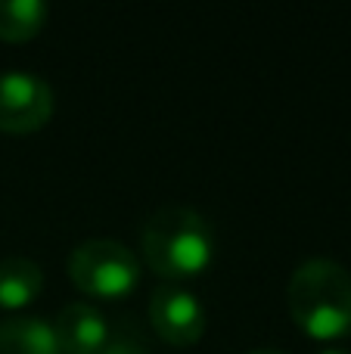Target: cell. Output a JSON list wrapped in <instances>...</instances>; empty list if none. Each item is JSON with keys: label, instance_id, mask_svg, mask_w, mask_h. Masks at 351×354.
<instances>
[{"label": "cell", "instance_id": "obj_1", "mask_svg": "<svg viewBox=\"0 0 351 354\" xmlns=\"http://www.w3.org/2000/svg\"><path fill=\"white\" fill-rule=\"evenodd\" d=\"M143 258L168 283L202 274L215 255L211 224L190 205H162L146 218L140 233Z\"/></svg>", "mask_w": 351, "mask_h": 354}, {"label": "cell", "instance_id": "obj_2", "mask_svg": "<svg viewBox=\"0 0 351 354\" xmlns=\"http://www.w3.org/2000/svg\"><path fill=\"white\" fill-rule=\"evenodd\" d=\"M290 314L311 339L351 333V274L333 258H308L290 277Z\"/></svg>", "mask_w": 351, "mask_h": 354}, {"label": "cell", "instance_id": "obj_3", "mask_svg": "<svg viewBox=\"0 0 351 354\" xmlns=\"http://www.w3.org/2000/svg\"><path fill=\"white\" fill-rule=\"evenodd\" d=\"M68 277L93 299H122L140 280V261L118 239L91 236L68 255Z\"/></svg>", "mask_w": 351, "mask_h": 354}, {"label": "cell", "instance_id": "obj_4", "mask_svg": "<svg viewBox=\"0 0 351 354\" xmlns=\"http://www.w3.org/2000/svg\"><path fill=\"white\" fill-rule=\"evenodd\" d=\"M53 115V87L37 72L6 68L0 72V131L25 134L37 131Z\"/></svg>", "mask_w": 351, "mask_h": 354}, {"label": "cell", "instance_id": "obj_5", "mask_svg": "<svg viewBox=\"0 0 351 354\" xmlns=\"http://www.w3.org/2000/svg\"><path fill=\"white\" fill-rule=\"evenodd\" d=\"M149 324L168 345H193L205 330V308L180 283H159L149 295Z\"/></svg>", "mask_w": 351, "mask_h": 354}, {"label": "cell", "instance_id": "obj_6", "mask_svg": "<svg viewBox=\"0 0 351 354\" xmlns=\"http://www.w3.org/2000/svg\"><path fill=\"white\" fill-rule=\"evenodd\" d=\"M62 354H99L109 339V320L91 301H72L53 324Z\"/></svg>", "mask_w": 351, "mask_h": 354}, {"label": "cell", "instance_id": "obj_7", "mask_svg": "<svg viewBox=\"0 0 351 354\" xmlns=\"http://www.w3.org/2000/svg\"><path fill=\"white\" fill-rule=\"evenodd\" d=\"M0 354H62L50 320L37 314H12L0 320Z\"/></svg>", "mask_w": 351, "mask_h": 354}, {"label": "cell", "instance_id": "obj_8", "mask_svg": "<svg viewBox=\"0 0 351 354\" xmlns=\"http://www.w3.org/2000/svg\"><path fill=\"white\" fill-rule=\"evenodd\" d=\"M44 286V270L37 261L25 255L0 258V308L19 311L37 299Z\"/></svg>", "mask_w": 351, "mask_h": 354}, {"label": "cell", "instance_id": "obj_9", "mask_svg": "<svg viewBox=\"0 0 351 354\" xmlns=\"http://www.w3.org/2000/svg\"><path fill=\"white\" fill-rule=\"evenodd\" d=\"M47 22L44 0H0V37L25 41L35 37Z\"/></svg>", "mask_w": 351, "mask_h": 354}, {"label": "cell", "instance_id": "obj_10", "mask_svg": "<svg viewBox=\"0 0 351 354\" xmlns=\"http://www.w3.org/2000/svg\"><path fill=\"white\" fill-rule=\"evenodd\" d=\"M99 354H149V348L134 320H118L115 326H109V339Z\"/></svg>", "mask_w": 351, "mask_h": 354}, {"label": "cell", "instance_id": "obj_11", "mask_svg": "<svg viewBox=\"0 0 351 354\" xmlns=\"http://www.w3.org/2000/svg\"><path fill=\"white\" fill-rule=\"evenodd\" d=\"M249 354H283V351H277V348H255V351H249Z\"/></svg>", "mask_w": 351, "mask_h": 354}, {"label": "cell", "instance_id": "obj_12", "mask_svg": "<svg viewBox=\"0 0 351 354\" xmlns=\"http://www.w3.org/2000/svg\"><path fill=\"white\" fill-rule=\"evenodd\" d=\"M317 354H348V351H342V348H321Z\"/></svg>", "mask_w": 351, "mask_h": 354}]
</instances>
